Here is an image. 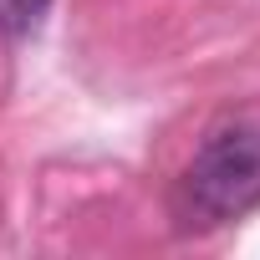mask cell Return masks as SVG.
Returning <instances> with one entry per match:
<instances>
[{"label":"cell","mask_w":260,"mask_h":260,"mask_svg":"<svg viewBox=\"0 0 260 260\" xmlns=\"http://www.w3.org/2000/svg\"><path fill=\"white\" fill-rule=\"evenodd\" d=\"M260 209V112L224 117L194 148L179 174V214L184 224L214 230Z\"/></svg>","instance_id":"6da1fadb"},{"label":"cell","mask_w":260,"mask_h":260,"mask_svg":"<svg viewBox=\"0 0 260 260\" xmlns=\"http://www.w3.org/2000/svg\"><path fill=\"white\" fill-rule=\"evenodd\" d=\"M51 0H0V31H31Z\"/></svg>","instance_id":"7a4b0ae2"}]
</instances>
